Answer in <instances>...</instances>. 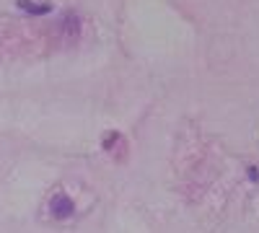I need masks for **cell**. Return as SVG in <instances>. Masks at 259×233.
Instances as JSON below:
<instances>
[{
    "instance_id": "cell-3",
    "label": "cell",
    "mask_w": 259,
    "mask_h": 233,
    "mask_svg": "<svg viewBox=\"0 0 259 233\" xmlns=\"http://www.w3.org/2000/svg\"><path fill=\"white\" fill-rule=\"evenodd\" d=\"M249 179H251V181L259 179V171H256V168H249Z\"/></svg>"
},
{
    "instance_id": "cell-2",
    "label": "cell",
    "mask_w": 259,
    "mask_h": 233,
    "mask_svg": "<svg viewBox=\"0 0 259 233\" xmlns=\"http://www.w3.org/2000/svg\"><path fill=\"white\" fill-rule=\"evenodd\" d=\"M18 8H21V11H26V13H36V16L52 11L50 3H34V0H18Z\"/></svg>"
},
{
    "instance_id": "cell-1",
    "label": "cell",
    "mask_w": 259,
    "mask_h": 233,
    "mask_svg": "<svg viewBox=\"0 0 259 233\" xmlns=\"http://www.w3.org/2000/svg\"><path fill=\"white\" fill-rule=\"evenodd\" d=\"M50 210H52V215H55L57 220H68V218L73 215L75 205H73V200H70V197H65V195H57V197L52 200Z\"/></svg>"
}]
</instances>
